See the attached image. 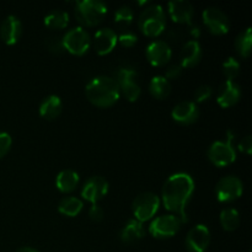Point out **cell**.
<instances>
[{
  "label": "cell",
  "mask_w": 252,
  "mask_h": 252,
  "mask_svg": "<svg viewBox=\"0 0 252 252\" xmlns=\"http://www.w3.org/2000/svg\"><path fill=\"white\" fill-rule=\"evenodd\" d=\"M193 191V179L185 172L171 175L162 187V202L165 208L176 213L182 223L187 221L186 208Z\"/></svg>",
  "instance_id": "cell-1"
},
{
  "label": "cell",
  "mask_w": 252,
  "mask_h": 252,
  "mask_svg": "<svg viewBox=\"0 0 252 252\" xmlns=\"http://www.w3.org/2000/svg\"><path fill=\"white\" fill-rule=\"evenodd\" d=\"M120 86L111 76L100 75L91 79L85 88V95L98 107H110L120 98Z\"/></svg>",
  "instance_id": "cell-2"
},
{
  "label": "cell",
  "mask_w": 252,
  "mask_h": 252,
  "mask_svg": "<svg viewBox=\"0 0 252 252\" xmlns=\"http://www.w3.org/2000/svg\"><path fill=\"white\" fill-rule=\"evenodd\" d=\"M107 12V6L100 0L75 1V16L81 25L95 26L100 24Z\"/></svg>",
  "instance_id": "cell-3"
},
{
  "label": "cell",
  "mask_w": 252,
  "mask_h": 252,
  "mask_svg": "<svg viewBox=\"0 0 252 252\" xmlns=\"http://www.w3.org/2000/svg\"><path fill=\"white\" fill-rule=\"evenodd\" d=\"M166 26L165 12L160 5H152L143 10L139 17V27L147 36H159Z\"/></svg>",
  "instance_id": "cell-4"
},
{
  "label": "cell",
  "mask_w": 252,
  "mask_h": 252,
  "mask_svg": "<svg viewBox=\"0 0 252 252\" xmlns=\"http://www.w3.org/2000/svg\"><path fill=\"white\" fill-rule=\"evenodd\" d=\"M233 133L229 130L228 139L225 142L217 140L209 147L208 149V158L214 165L217 166H226L235 161L236 152L235 148L233 147Z\"/></svg>",
  "instance_id": "cell-5"
},
{
  "label": "cell",
  "mask_w": 252,
  "mask_h": 252,
  "mask_svg": "<svg viewBox=\"0 0 252 252\" xmlns=\"http://www.w3.org/2000/svg\"><path fill=\"white\" fill-rule=\"evenodd\" d=\"M64 49L75 56H83L90 47L91 39L83 27H73L62 38Z\"/></svg>",
  "instance_id": "cell-6"
},
{
  "label": "cell",
  "mask_w": 252,
  "mask_h": 252,
  "mask_svg": "<svg viewBox=\"0 0 252 252\" xmlns=\"http://www.w3.org/2000/svg\"><path fill=\"white\" fill-rule=\"evenodd\" d=\"M160 206V198L152 192L140 193L133 202V213L138 221L143 223L154 217Z\"/></svg>",
  "instance_id": "cell-7"
},
{
  "label": "cell",
  "mask_w": 252,
  "mask_h": 252,
  "mask_svg": "<svg viewBox=\"0 0 252 252\" xmlns=\"http://www.w3.org/2000/svg\"><path fill=\"white\" fill-rule=\"evenodd\" d=\"M182 221L180 218L174 214H167V216H160L152 221L149 226V233L154 238L166 239L176 235L180 230Z\"/></svg>",
  "instance_id": "cell-8"
},
{
  "label": "cell",
  "mask_w": 252,
  "mask_h": 252,
  "mask_svg": "<svg viewBox=\"0 0 252 252\" xmlns=\"http://www.w3.org/2000/svg\"><path fill=\"white\" fill-rule=\"evenodd\" d=\"M244 185L236 176H225L216 186V196L219 202L228 203L238 199L243 194Z\"/></svg>",
  "instance_id": "cell-9"
},
{
  "label": "cell",
  "mask_w": 252,
  "mask_h": 252,
  "mask_svg": "<svg viewBox=\"0 0 252 252\" xmlns=\"http://www.w3.org/2000/svg\"><path fill=\"white\" fill-rule=\"evenodd\" d=\"M137 71L132 68H120L116 71V79L120 91L125 94L126 97L129 101H135L140 96V86L138 85L137 81Z\"/></svg>",
  "instance_id": "cell-10"
},
{
  "label": "cell",
  "mask_w": 252,
  "mask_h": 252,
  "mask_svg": "<svg viewBox=\"0 0 252 252\" xmlns=\"http://www.w3.org/2000/svg\"><path fill=\"white\" fill-rule=\"evenodd\" d=\"M203 21L207 29L214 34H224L230 29L228 16L218 7H207L203 11Z\"/></svg>",
  "instance_id": "cell-11"
},
{
  "label": "cell",
  "mask_w": 252,
  "mask_h": 252,
  "mask_svg": "<svg viewBox=\"0 0 252 252\" xmlns=\"http://www.w3.org/2000/svg\"><path fill=\"white\" fill-rule=\"evenodd\" d=\"M211 243L209 229L203 224H198L189 231L186 236V248L189 252H204Z\"/></svg>",
  "instance_id": "cell-12"
},
{
  "label": "cell",
  "mask_w": 252,
  "mask_h": 252,
  "mask_svg": "<svg viewBox=\"0 0 252 252\" xmlns=\"http://www.w3.org/2000/svg\"><path fill=\"white\" fill-rule=\"evenodd\" d=\"M108 182L102 176H93L84 184L81 189V196L86 201L96 204L100 199L107 194Z\"/></svg>",
  "instance_id": "cell-13"
},
{
  "label": "cell",
  "mask_w": 252,
  "mask_h": 252,
  "mask_svg": "<svg viewBox=\"0 0 252 252\" xmlns=\"http://www.w3.org/2000/svg\"><path fill=\"white\" fill-rule=\"evenodd\" d=\"M147 58L154 66H161L166 64L171 58V47L165 41H154L147 47Z\"/></svg>",
  "instance_id": "cell-14"
},
{
  "label": "cell",
  "mask_w": 252,
  "mask_h": 252,
  "mask_svg": "<svg viewBox=\"0 0 252 252\" xmlns=\"http://www.w3.org/2000/svg\"><path fill=\"white\" fill-rule=\"evenodd\" d=\"M22 33V25L19 17L14 16V15H9L4 19L0 26V37H1L2 42L9 46L16 43L20 39Z\"/></svg>",
  "instance_id": "cell-15"
},
{
  "label": "cell",
  "mask_w": 252,
  "mask_h": 252,
  "mask_svg": "<svg viewBox=\"0 0 252 252\" xmlns=\"http://www.w3.org/2000/svg\"><path fill=\"white\" fill-rule=\"evenodd\" d=\"M118 42V36L113 30L105 27L98 30L94 36V48L98 54H108L116 47Z\"/></svg>",
  "instance_id": "cell-16"
},
{
  "label": "cell",
  "mask_w": 252,
  "mask_h": 252,
  "mask_svg": "<svg viewBox=\"0 0 252 252\" xmlns=\"http://www.w3.org/2000/svg\"><path fill=\"white\" fill-rule=\"evenodd\" d=\"M172 118L181 125H191L196 122L199 116V110L193 101H182L177 103L171 112Z\"/></svg>",
  "instance_id": "cell-17"
},
{
  "label": "cell",
  "mask_w": 252,
  "mask_h": 252,
  "mask_svg": "<svg viewBox=\"0 0 252 252\" xmlns=\"http://www.w3.org/2000/svg\"><path fill=\"white\" fill-rule=\"evenodd\" d=\"M241 97V90L240 86L231 80H225L220 85L218 90V95H217V101L221 107H230V106L235 105Z\"/></svg>",
  "instance_id": "cell-18"
},
{
  "label": "cell",
  "mask_w": 252,
  "mask_h": 252,
  "mask_svg": "<svg viewBox=\"0 0 252 252\" xmlns=\"http://www.w3.org/2000/svg\"><path fill=\"white\" fill-rule=\"evenodd\" d=\"M169 12L175 22H186L191 24L194 9L187 0H172L169 2Z\"/></svg>",
  "instance_id": "cell-19"
},
{
  "label": "cell",
  "mask_w": 252,
  "mask_h": 252,
  "mask_svg": "<svg viewBox=\"0 0 252 252\" xmlns=\"http://www.w3.org/2000/svg\"><path fill=\"white\" fill-rule=\"evenodd\" d=\"M202 58L201 44L196 39L186 42L181 51V64L182 68H191L194 66Z\"/></svg>",
  "instance_id": "cell-20"
},
{
  "label": "cell",
  "mask_w": 252,
  "mask_h": 252,
  "mask_svg": "<svg viewBox=\"0 0 252 252\" xmlns=\"http://www.w3.org/2000/svg\"><path fill=\"white\" fill-rule=\"evenodd\" d=\"M144 235V226L137 219H130V220H128L120 233L121 240L127 244L135 243V241L140 240Z\"/></svg>",
  "instance_id": "cell-21"
},
{
  "label": "cell",
  "mask_w": 252,
  "mask_h": 252,
  "mask_svg": "<svg viewBox=\"0 0 252 252\" xmlns=\"http://www.w3.org/2000/svg\"><path fill=\"white\" fill-rule=\"evenodd\" d=\"M63 103L59 96L49 95L44 98L39 105V115L47 120H53L58 117L59 113L62 112Z\"/></svg>",
  "instance_id": "cell-22"
},
{
  "label": "cell",
  "mask_w": 252,
  "mask_h": 252,
  "mask_svg": "<svg viewBox=\"0 0 252 252\" xmlns=\"http://www.w3.org/2000/svg\"><path fill=\"white\" fill-rule=\"evenodd\" d=\"M56 185L57 189L61 192H64V193L74 191L79 185V174L70 169L63 170L57 176Z\"/></svg>",
  "instance_id": "cell-23"
},
{
  "label": "cell",
  "mask_w": 252,
  "mask_h": 252,
  "mask_svg": "<svg viewBox=\"0 0 252 252\" xmlns=\"http://www.w3.org/2000/svg\"><path fill=\"white\" fill-rule=\"evenodd\" d=\"M149 90L155 98L164 100L171 93V84L165 76L157 75L150 80Z\"/></svg>",
  "instance_id": "cell-24"
},
{
  "label": "cell",
  "mask_w": 252,
  "mask_h": 252,
  "mask_svg": "<svg viewBox=\"0 0 252 252\" xmlns=\"http://www.w3.org/2000/svg\"><path fill=\"white\" fill-rule=\"evenodd\" d=\"M83 202L76 197H65L58 204V211L66 217H76L83 209Z\"/></svg>",
  "instance_id": "cell-25"
},
{
  "label": "cell",
  "mask_w": 252,
  "mask_h": 252,
  "mask_svg": "<svg viewBox=\"0 0 252 252\" xmlns=\"http://www.w3.org/2000/svg\"><path fill=\"white\" fill-rule=\"evenodd\" d=\"M68 22L69 15L68 12L63 11V10H53L44 17V25L53 30L64 29V27H66Z\"/></svg>",
  "instance_id": "cell-26"
},
{
  "label": "cell",
  "mask_w": 252,
  "mask_h": 252,
  "mask_svg": "<svg viewBox=\"0 0 252 252\" xmlns=\"http://www.w3.org/2000/svg\"><path fill=\"white\" fill-rule=\"evenodd\" d=\"M220 224L228 231L235 230L240 224V217L236 209L226 208L220 212Z\"/></svg>",
  "instance_id": "cell-27"
},
{
  "label": "cell",
  "mask_w": 252,
  "mask_h": 252,
  "mask_svg": "<svg viewBox=\"0 0 252 252\" xmlns=\"http://www.w3.org/2000/svg\"><path fill=\"white\" fill-rule=\"evenodd\" d=\"M236 49H238L239 54L241 57H249L251 53V46H252V31L251 27H248L244 30L238 36L235 42Z\"/></svg>",
  "instance_id": "cell-28"
},
{
  "label": "cell",
  "mask_w": 252,
  "mask_h": 252,
  "mask_svg": "<svg viewBox=\"0 0 252 252\" xmlns=\"http://www.w3.org/2000/svg\"><path fill=\"white\" fill-rule=\"evenodd\" d=\"M115 24L120 29H126L129 26L133 21V11L129 6H121L117 11L115 12Z\"/></svg>",
  "instance_id": "cell-29"
},
{
  "label": "cell",
  "mask_w": 252,
  "mask_h": 252,
  "mask_svg": "<svg viewBox=\"0 0 252 252\" xmlns=\"http://www.w3.org/2000/svg\"><path fill=\"white\" fill-rule=\"evenodd\" d=\"M239 71H240V64L233 57H229L223 63V73L226 76V80L234 81V79L238 76Z\"/></svg>",
  "instance_id": "cell-30"
},
{
  "label": "cell",
  "mask_w": 252,
  "mask_h": 252,
  "mask_svg": "<svg viewBox=\"0 0 252 252\" xmlns=\"http://www.w3.org/2000/svg\"><path fill=\"white\" fill-rule=\"evenodd\" d=\"M12 144V139L9 133L0 132V159L10 150Z\"/></svg>",
  "instance_id": "cell-31"
},
{
  "label": "cell",
  "mask_w": 252,
  "mask_h": 252,
  "mask_svg": "<svg viewBox=\"0 0 252 252\" xmlns=\"http://www.w3.org/2000/svg\"><path fill=\"white\" fill-rule=\"evenodd\" d=\"M212 88L209 85H202L199 86L198 89L194 93V100L196 102H203V101H207L212 96Z\"/></svg>",
  "instance_id": "cell-32"
},
{
  "label": "cell",
  "mask_w": 252,
  "mask_h": 252,
  "mask_svg": "<svg viewBox=\"0 0 252 252\" xmlns=\"http://www.w3.org/2000/svg\"><path fill=\"white\" fill-rule=\"evenodd\" d=\"M137 34L128 31L122 32V33L118 36V42H120L123 47H133L137 43Z\"/></svg>",
  "instance_id": "cell-33"
},
{
  "label": "cell",
  "mask_w": 252,
  "mask_h": 252,
  "mask_svg": "<svg viewBox=\"0 0 252 252\" xmlns=\"http://www.w3.org/2000/svg\"><path fill=\"white\" fill-rule=\"evenodd\" d=\"M89 217L91 220L94 221H100L103 218V209L101 208L98 204H93V207L89 211Z\"/></svg>",
  "instance_id": "cell-34"
},
{
  "label": "cell",
  "mask_w": 252,
  "mask_h": 252,
  "mask_svg": "<svg viewBox=\"0 0 252 252\" xmlns=\"http://www.w3.org/2000/svg\"><path fill=\"white\" fill-rule=\"evenodd\" d=\"M182 73V66L180 64H174V65L170 66L166 70V76L165 78L169 80V79H176L181 75Z\"/></svg>",
  "instance_id": "cell-35"
},
{
  "label": "cell",
  "mask_w": 252,
  "mask_h": 252,
  "mask_svg": "<svg viewBox=\"0 0 252 252\" xmlns=\"http://www.w3.org/2000/svg\"><path fill=\"white\" fill-rule=\"evenodd\" d=\"M47 46L54 53H61L64 49L63 43H62V39L59 38H51L48 42H47Z\"/></svg>",
  "instance_id": "cell-36"
},
{
  "label": "cell",
  "mask_w": 252,
  "mask_h": 252,
  "mask_svg": "<svg viewBox=\"0 0 252 252\" xmlns=\"http://www.w3.org/2000/svg\"><path fill=\"white\" fill-rule=\"evenodd\" d=\"M239 150L246 153V154H251V150H252L251 135H246L245 138H243V140L239 143Z\"/></svg>",
  "instance_id": "cell-37"
},
{
  "label": "cell",
  "mask_w": 252,
  "mask_h": 252,
  "mask_svg": "<svg viewBox=\"0 0 252 252\" xmlns=\"http://www.w3.org/2000/svg\"><path fill=\"white\" fill-rule=\"evenodd\" d=\"M191 34H193V37L194 38H197V37H199V33H201V31H199V27L197 26V25H192V22L191 24Z\"/></svg>",
  "instance_id": "cell-38"
},
{
  "label": "cell",
  "mask_w": 252,
  "mask_h": 252,
  "mask_svg": "<svg viewBox=\"0 0 252 252\" xmlns=\"http://www.w3.org/2000/svg\"><path fill=\"white\" fill-rule=\"evenodd\" d=\"M15 252H39L38 250H36V249L33 248H29V246H24V248H20L17 249Z\"/></svg>",
  "instance_id": "cell-39"
}]
</instances>
